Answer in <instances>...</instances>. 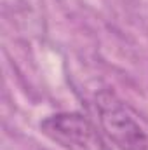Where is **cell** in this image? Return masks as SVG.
<instances>
[{"label": "cell", "instance_id": "cell-1", "mask_svg": "<svg viewBox=\"0 0 148 150\" xmlns=\"http://www.w3.org/2000/svg\"><path fill=\"white\" fill-rule=\"evenodd\" d=\"M99 126L117 150H148V134L129 107L110 89H103L94 100Z\"/></svg>", "mask_w": 148, "mask_h": 150}, {"label": "cell", "instance_id": "cell-2", "mask_svg": "<svg viewBox=\"0 0 148 150\" xmlns=\"http://www.w3.org/2000/svg\"><path fill=\"white\" fill-rule=\"evenodd\" d=\"M40 131L65 150H106L94 126L77 112H59L45 117Z\"/></svg>", "mask_w": 148, "mask_h": 150}]
</instances>
